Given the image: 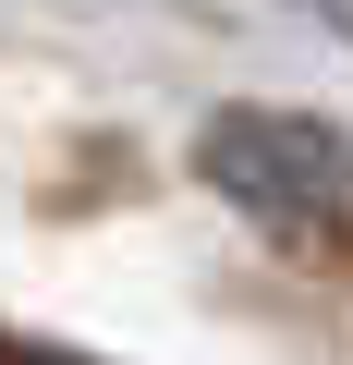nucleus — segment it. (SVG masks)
I'll return each instance as SVG.
<instances>
[{"instance_id": "1", "label": "nucleus", "mask_w": 353, "mask_h": 365, "mask_svg": "<svg viewBox=\"0 0 353 365\" xmlns=\"http://www.w3.org/2000/svg\"><path fill=\"white\" fill-rule=\"evenodd\" d=\"M208 182L280 232H353V134L305 110H220L208 122Z\"/></svg>"}]
</instances>
